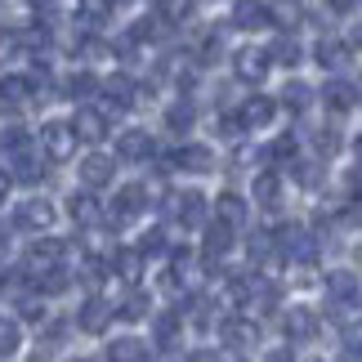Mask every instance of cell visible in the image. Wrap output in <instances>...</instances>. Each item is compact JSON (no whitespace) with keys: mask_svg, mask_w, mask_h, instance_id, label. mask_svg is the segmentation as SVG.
<instances>
[{"mask_svg":"<svg viewBox=\"0 0 362 362\" xmlns=\"http://www.w3.org/2000/svg\"><path fill=\"white\" fill-rule=\"evenodd\" d=\"M340 362H362V340H358V336L340 344Z\"/></svg>","mask_w":362,"mask_h":362,"instance_id":"obj_45","label":"cell"},{"mask_svg":"<svg viewBox=\"0 0 362 362\" xmlns=\"http://www.w3.org/2000/svg\"><path fill=\"white\" fill-rule=\"evenodd\" d=\"M296 184L317 188V184H322V165H317V161H296Z\"/></svg>","mask_w":362,"mask_h":362,"instance_id":"obj_37","label":"cell"},{"mask_svg":"<svg viewBox=\"0 0 362 362\" xmlns=\"http://www.w3.org/2000/svg\"><path fill=\"white\" fill-rule=\"evenodd\" d=\"M23 344V327H18V317H9V313H0V358H13V349Z\"/></svg>","mask_w":362,"mask_h":362,"instance_id":"obj_26","label":"cell"},{"mask_svg":"<svg viewBox=\"0 0 362 362\" xmlns=\"http://www.w3.org/2000/svg\"><path fill=\"white\" fill-rule=\"evenodd\" d=\"M9 255H13V250H9V238H5V233H0V273H5V264H9Z\"/></svg>","mask_w":362,"mask_h":362,"instance_id":"obj_50","label":"cell"},{"mask_svg":"<svg viewBox=\"0 0 362 362\" xmlns=\"http://www.w3.org/2000/svg\"><path fill=\"white\" fill-rule=\"evenodd\" d=\"M157 250H165V233L161 228H148L144 242H139V255H157Z\"/></svg>","mask_w":362,"mask_h":362,"instance_id":"obj_38","label":"cell"},{"mask_svg":"<svg viewBox=\"0 0 362 362\" xmlns=\"http://www.w3.org/2000/svg\"><path fill=\"white\" fill-rule=\"evenodd\" d=\"M192 117H197V107H192V103L184 99V103H175L170 112H165V125H170V130H188Z\"/></svg>","mask_w":362,"mask_h":362,"instance_id":"obj_35","label":"cell"},{"mask_svg":"<svg viewBox=\"0 0 362 362\" xmlns=\"http://www.w3.org/2000/svg\"><path fill=\"white\" fill-rule=\"evenodd\" d=\"M309 99H313V90L304 86V81H291V86L282 90V107H291V112H304Z\"/></svg>","mask_w":362,"mask_h":362,"instance_id":"obj_31","label":"cell"},{"mask_svg":"<svg viewBox=\"0 0 362 362\" xmlns=\"http://www.w3.org/2000/svg\"><path fill=\"white\" fill-rule=\"evenodd\" d=\"M40 161L32 157V152H18V157H13V179H18V184H40Z\"/></svg>","mask_w":362,"mask_h":362,"instance_id":"obj_30","label":"cell"},{"mask_svg":"<svg viewBox=\"0 0 362 362\" xmlns=\"http://www.w3.org/2000/svg\"><path fill=\"white\" fill-rule=\"evenodd\" d=\"M18 313L27 317V322H40V317H45V304H40V300H23Z\"/></svg>","mask_w":362,"mask_h":362,"instance_id":"obj_44","label":"cell"},{"mask_svg":"<svg viewBox=\"0 0 362 362\" xmlns=\"http://www.w3.org/2000/svg\"><path fill=\"white\" fill-rule=\"evenodd\" d=\"M67 211H72V219H76L81 228H90V224H99V219H103L99 202H94V197H86V192H76V197L67 202Z\"/></svg>","mask_w":362,"mask_h":362,"instance_id":"obj_23","label":"cell"},{"mask_svg":"<svg viewBox=\"0 0 362 362\" xmlns=\"http://www.w3.org/2000/svg\"><path fill=\"white\" fill-rule=\"evenodd\" d=\"M81 277H86V286H103V277H107V269L99 259H86V269H81Z\"/></svg>","mask_w":362,"mask_h":362,"instance_id":"obj_39","label":"cell"},{"mask_svg":"<svg viewBox=\"0 0 362 362\" xmlns=\"http://www.w3.org/2000/svg\"><path fill=\"white\" fill-rule=\"evenodd\" d=\"M238 117H242V130H264V125L277 117V103L269 99V94H250Z\"/></svg>","mask_w":362,"mask_h":362,"instance_id":"obj_8","label":"cell"},{"mask_svg":"<svg viewBox=\"0 0 362 362\" xmlns=\"http://www.w3.org/2000/svg\"><path fill=\"white\" fill-rule=\"evenodd\" d=\"M291 152H296V134H282V139H277V144L269 148V157H277V161H286Z\"/></svg>","mask_w":362,"mask_h":362,"instance_id":"obj_41","label":"cell"},{"mask_svg":"<svg viewBox=\"0 0 362 362\" xmlns=\"http://www.w3.org/2000/svg\"><path fill=\"white\" fill-rule=\"evenodd\" d=\"M59 259H63V242H54V238H40L32 250H27V259H23V273H27V282H45L49 273H59Z\"/></svg>","mask_w":362,"mask_h":362,"instance_id":"obj_1","label":"cell"},{"mask_svg":"<svg viewBox=\"0 0 362 362\" xmlns=\"http://www.w3.org/2000/svg\"><path fill=\"white\" fill-rule=\"evenodd\" d=\"M165 211H170L179 224H188V228L206 224V197H202V192H179V197L165 202Z\"/></svg>","mask_w":362,"mask_h":362,"instance_id":"obj_7","label":"cell"},{"mask_svg":"<svg viewBox=\"0 0 362 362\" xmlns=\"http://www.w3.org/2000/svg\"><path fill=\"white\" fill-rule=\"evenodd\" d=\"M175 336H179V313H157V344L170 349Z\"/></svg>","mask_w":362,"mask_h":362,"instance_id":"obj_32","label":"cell"},{"mask_svg":"<svg viewBox=\"0 0 362 362\" xmlns=\"http://www.w3.org/2000/svg\"><path fill=\"white\" fill-rule=\"evenodd\" d=\"M67 362H90V358H67Z\"/></svg>","mask_w":362,"mask_h":362,"instance_id":"obj_55","label":"cell"},{"mask_svg":"<svg viewBox=\"0 0 362 362\" xmlns=\"http://www.w3.org/2000/svg\"><path fill=\"white\" fill-rule=\"evenodd\" d=\"M9 192H13V175H9V170H0V202H5Z\"/></svg>","mask_w":362,"mask_h":362,"instance_id":"obj_48","label":"cell"},{"mask_svg":"<svg viewBox=\"0 0 362 362\" xmlns=\"http://www.w3.org/2000/svg\"><path fill=\"white\" fill-rule=\"evenodd\" d=\"M107 322H112V304H107V300L94 296V300L81 304V327H86V331H103Z\"/></svg>","mask_w":362,"mask_h":362,"instance_id":"obj_19","label":"cell"},{"mask_svg":"<svg viewBox=\"0 0 362 362\" xmlns=\"http://www.w3.org/2000/svg\"><path fill=\"white\" fill-rule=\"evenodd\" d=\"M269 362H291V349H286V344H277V349H269Z\"/></svg>","mask_w":362,"mask_h":362,"instance_id":"obj_51","label":"cell"},{"mask_svg":"<svg viewBox=\"0 0 362 362\" xmlns=\"http://www.w3.org/2000/svg\"><path fill=\"white\" fill-rule=\"evenodd\" d=\"M313 59L322 63V67H340L344 59H349V45L336 40V36H322V40H317V49H313Z\"/></svg>","mask_w":362,"mask_h":362,"instance_id":"obj_24","label":"cell"},{"mask_svg":"<svg viewBox=\"0 0 362 362\" xmlns=\"http://www.w3.org/2000/svg\"><path fill=\"white\" fill-rule=\"evenodd\" d=\"M112 170H117L112 157H103V152H90V157L81 161V184H86V188H107V184H112Z\"/></svg>","mask_w":362,"mask_h":362,"instance_id":"obj_10","label":"cell"},{"mask_svg":"<svg viewBox=\"0 0 362 362\" xmlns=\"http://www.w3.org/2000/svg\"><path fill=\"white\" fill-rule=\"evenodd\" d=\"M165 170H192V175H206V170H215V157H211V148H202V144H188V148H179L165 157Z\"/></svg>","mask_w":362,"mask_h":362,"instance_id":"obj_5","label":"cell"},{"mask_svg":"<svg viewBox=\"0 0 362 362\" xmlns=\"http://www.w3.org/2000/svg\"><path fill=\"white\" fill-rule=\"evenodd\" d=\"M76 13H81V18H90V27H99V18H107V13H112V5H81Z\"/></svg>","mask_w":362,"mask_h":362,"instance_id":"obj_42","label":"cell"},{"mask_svg":"<svg viewBox=\"0 0 362 362\" xmlns=\"http://www.w3.org/2000/svg\"><path fill=\"white\" fill-rule=\"evenodd\" d=\"M117 157L121 161H144V157H152V134L148 130H121Z\"/></svg>","mask_w":362,"mask_h":362,"instance_id":"obj_13","label":"cell"},{"mask_svg":"<svg viewBox=\"0 0 362 362\" xmlns=\"http://www.w3.org/2000/svg\"><path fill=\"white\" fill-rule=\"evenodd\" d=\"M354 94H358V103H362V76H358V81H354Z\"/></svg>","mask_w":362,"mask_h":362,"instance_id":"obj_52","label":"cell"},{"mask_svg":"<svg viewBox=\"0 0 362 362\" xmlns=\"http://www.w3.org/2000/svg\"><path fill=\"white\" fill-rule=\"evenodd\" d=\"M18 224H23V228H49V224H54V206H49V202H23Z\"/></svg>","mask_w":362,"mask_h":362,"instance_id":"obj_21","label":"cell"},{"mask_svg":"<svg viewBox=\"0 0 362 362\" xmlns=\"http://www.w3.org/2000/svg\"><path fill=\"white\" fill-rule=\"evenodd\" d=\"M269 67H273L269 49H255V45H246V49H238V54H233V72H238V81H246V86H259V81L269 76Z\"/></svg>","mask_w":362,"mask_h":362,"instance_id":"obj_3","label":"cell"},{"mask_svg":"<svg viewBox=\"0 0 362 362\" xmlns=\"http://www.w3.org/2000/svg\"><path fill=\"white\" fill-rule=\"evenodd\" d=\"M317 152H322V157L340 152V134H336V130H317Z\"/></svg>","mask_w":362,"mask_h":362,"instance_id":"obj_40","label":"cell"},{"mask_svg":"<svg viewBox=\"0 0 362 362\" xmlns=\"http://www.w3.org/2000/svg\"><path fill=\"white\" fill-rule=\"evenodd\" d=\"M273 246L282 250V255H291V259H313V238H309V228H300V224H282Z\"/></svg>","mask_w":362,"mask_h":362,"instance_id":"obj_6","label":"cell"},{"mask_svg":"<svg viewBox=\"0 0 362 362\" xmlns=\"http://www.w3.org/2000/svg\"><path fill=\"white\" fill-rule=\"evenodd\" d=\"M27 99H32L27 76H0V103H27Z\"/></svg>","mask_w":362,"mask_h":362,"instance_id":"obj_25","label":"cell"},{"mask_svg":"<svg viewBox=\"0 0 362 362\" xmlns=\"http://www.w3.org/2000/svg\"><path fill=\"white\" fill-rule=\"evenodd\" d=\"M144 197H148V192L139 188V184L121 188L117 197H112V211H107V224H112V228H125V224H130V219H139V215H144V206H148Z\"/></svg>","mask_w":362,"mask_h":362,"instance_id":"obj_4","label":"cell"},{"mask_svg":"<svg viewBox=\"0 0 362 362\" xmlns=\"http://www.w3.org/2000/svg\"><path fill=\"white\" fill-rule=\"evenodd\" d=\"M215 211H219V224H228L233 233L246 224V202L238 197V192H224V197L215 202Z\"/></svg>","mask_w":362,"mask_h":362,"instance_id":"obj_20","label":"cell"},{"mask_svg":"<svg viewBox=\"0 0 362 362\" xmlns=\"http://www.w3.org/2000/svg\"><path fill=\"white\" fill-rule=\"evenodd\" d=\"M103 94H107V99H112L117 107H130V103H134V94H139V86H134L130 76H121V72H117V76H107V81H103Z\"/></svg>","mask_w":362,"mask_h":362,"instance_id":"obj_22","label":"cell"},{"mask_svg":"<svg viewBox=\"0 0 362 362\" xmlns=\"http://www.w3.org/2000/svg\"><path fill=\"white\" fill-rule=\"evenodd\" d=\"M192 362H215V358H211V354H197V358H192Z\"/></svg>","mask_w":362,"mask_h":362,"instance_id":"obj_53","label":"cell"},{"mask_svg":"<svg viewBox=\"0 0 362 362\" xmlns=\"http://www.w3.org/2000/svg\"><path fill=\"white\" fill-rule=\"evenodd\" d=\"M121 317H125V322H139V317H148V296H144V291H130V296H125Z\"/></svg>","mask_w":362,"mask_h":362,"instance_id":"obj_34","label":"cell"},{"mask_svg":"<svg viewBox=\"0 0 362 362\" xmlns=\"http://www.w3.org/2000/svg\"><path fill=\"white\" fill-rule=\"evenodd\" d=\"M81 134L72 130V121H49L40 130V148H45V161H72L76 157Z\"/></svg>","mask_w":362,"mask_h":362,"instance_id":"obj_2","label":"cell"},{"mask_svg":"<svg viewBox=\"0 0 362 362\" xmlns=\"http://www.w3.org/2000/svg\"><path fill=\"white\" fill-rule=\"evenodd\" d=\"M344 45H349V49H354V45H362V23H354V27H349V36H344Z\"/></svg>","mask_w":362,"mask_h":362,"instance_id":"obj_49","label":"cell"},{"mask_svg":"<svg viewBox=\"0 0 362 362\" xmlns=\"http://www.w3.org/2000/svg\"><path fill=\"white\" fill-rule=\"evenodd\" d=\"M269 59H277L282 67H296V63H300V40L282 32V36H277L273 45H269Z\"/></svg>","mask_w":362,"mask_h":362,"instance_id":"obj_28","label":"cell"},{"mask_svg":"<svg viewBox=\"0 0 362 362\" xmlns=\"http://www.w3.org/2000/svg\"><path fill=\"white\" fill-rule=\"evenodd\" d=\"M331 317H336L340 327H358L362 322V300H354V304H331Z\"/></svg>","mask_w":362,"mask_h":362,"instance_id":"obj_36","label":"cell"},{"mask_svg":"<svg viewBox=\"0 0 362 362\" xmlns=\"http://www.w3.org/2000/svg\"><path fill=\"white\" fill-rule=\"evenodd\" d=\"M219 49H224V45H219V36H211V40L202 45V59H197V63H215V59H219Z\"/></svg>","mask_w":362,"mask_h":362,"instance_id":"obj_46","label":"cell"},{"mask_svg":"<svg viewBox=\"0 0 362 362\" xmlns=\"http://www.w3.org/2000/svg\"><path fill=\"white\" fill-rule=\"evenodd\" d=\"M107 54H112V49H107L103 40H94V36L86 40V45H81V59H107Z\"/></svg>","mask_w":362,"mask_h":362,"instance_id":"obj_43","label":"cell"},{"mask_svg":"<svg viewBox=\"0 0 362 362\" xmlns=\"http://www.w3.org/2000/svg\"><path fill=\"white\" fill-rule=\"evenodd\" d=\"M250 192H255V202H259V206H277V202H282V184H277V175H273V170L255 175V188H250Z\"/></svg>","mask_w":362,"mask_h":362,"instance_id":"obj_27","label":"cell"},{"mask_svg":"<svg viewBox=\"0 0 362 362\" xmlns=\"http://www.w3.org/2000/svg\"><path fill=\"white\" fill-rule=\"evenodd\" d=\"M94 90H99V76H90V72H76L67 81V99H90Z\"/></svg>","mask_w":362,"mask_h":362,"instance_id":"obj_33","label":"cell"},{"mask_svg":"<svg viewBox=\"0 0 362 362\" xmlns=\"http://www.w3.org/2000/svg\"><path fill=\"white\" fill-rule=\"evenodd\" d=\"M228 250H233V228H228V224H219V219H215V224L206 228V269L215 273V269H219V259H224Z\"/></svg>","mask_w":362,"mask_h":362,"instance_id":"obj_11","label":"cell"},{"mask_svg":"<svg viewBox=\"0 0 362 362\" xmlns=\"http://www.w3.org/2000/svg\"><path fill=\"white\" fill-rule=\"evenodd\" d=\"M219 130H224L228 139H233V134H242V117H224V121H219Z\"/></svg>","mask_w":362,"mask_h":362,"instance_id":"obj_47","label":"cell"},{"mask_svg":"<svg viewBox=\"0 0 362 362\" xmlns=\"http://www.w3.org/2000/svg\"><path fill=\"white\" fill-rule=\"evenodd\" d=\"M72 130L81 139H90V144H99V139H107V117L99 112V107H81L76 121H72Z\"/></svg>","mask_w":362,"mask_h":362,"instance_id":"obj_14","label":"cell"},{"mask_svg":"<svg viewBox=\"0 0 362 362\" xmlns=\"http://www.w3.org/2000/svg\"><path fill=\"white\" fill-rule=\"evenodd\" d=\"M327 296H331V304H354V300H362L358 277L349 269H336V273L327 277Z\"/></svg>","mask_w":362,"mask_h":362,"instance_id":"obj_12","label":"cell"},{"mask_svg":"<svg viewBox=\"0 0 362 362\" xmlns=\"http://www.w3.org/2000/svg\"><path fill=\"white\" fill-rule=\"evenodd\" d=\"M282 327H286L291 340H313V336H317L313 309H286V313H282Z\"/></svg>","mask_w":362,"mask_h":362,"instance_id":"obj_15","label":"cell"},{"mask_svg":"<svg viewBox=\"0 0 362 362\" xmlns=\"http://www.w3.org/2000/svg\"><path fill=\"white\" fill-rule=\"evenodd\" d=\"M322 103L331 107V112H349V107L358 103V94H354L349 81H327V86H322Z\"/></svg>","mask_w":362,"mask_h":362,"instance_id":"obj_16","label":"cell"},{"mask_svg":"<svg viewBox=\"0 0 362 362\" xmlns=\"http://www.w3.org/2000/svg\"><path fill=\"white\" fill-rule=\"evenodd\" d=\"M107 362H148V344L134 336H121L107 344Z\"/></svg>","mask_w":362,"mask_h":362,"instance_id":"obj_17","label":"cell"},{"mask_svg":"<svg viewBox=\"0 0 362 362\" xmlns=\"http://www.w3.org/2000/svg\"><path fill=\"white\" fill-rule=\"evenodd\" d=\"M219 336H224V344H233V349H250V344H259V327L250 322V317H224V322H219Z\"/></svg>","mask_w":362,"mask_h":362,"instance_id":"obj_9","label":"cell"},{"mask_svg":"<svg viewBox=\"0 0 362 362\" xmlns=\"http://www.w3.org/2000/svg\"><path fill=\"white\" fill-rule=\"evenodd\" d=\"M269 23H273V9H269V5H250V0H246V5L233 9V27L255 32V27H269Z\"/></svg>","mask_w":362,"mask_h":362,"instance_id":"obj_18","label":"cell"},{"mask_svg":"<svg viewBox=\"0 0 362 362\" xmlns=\"http://www.w3.org/2000/svg\"><path fill=\"white\" fill-rule=\"evenodd\" d=\"M112 269H117V277L121 282H139V269H144V255L139 250H117V259H112Z\"/></svg>","mask_w":362,"mask_h":362,"instance_id":"obj_29","label":"cell"},{"mask_svg":"<svg viewBox=\"0 0 362 362\" xmlns=\"http://www.w3.org/2000/svg\"><path fill=\"white\" fill-rule=\"evenodd\" d=\"M354 152H358V157H362V139H358V144H354Z\"/></svg>","mask_w":362,"mask_h":362,"instance_id":"obj_54","label":"cell"}]
</instances>
